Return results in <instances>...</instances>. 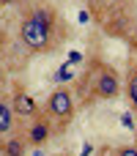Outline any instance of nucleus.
I'll return each mask as SVG.
<instances>
[{
  "label": "nucleus",
  "instance_id": "9d476101",
  "mask_svg": "<svg viewBox=\"0 0 137 156\" xmlns=\"http://www.w3.org/2000/svg\"><path fill=\"white\" fill-rule=\"evenodd\" d=\"M5 88V69H3V63H0V90Z\"/></svg>",
  "mask_w": 137,
  "mask_h": 156
},
{
  "label": "nucleus",
  "instance_id": "6e6552de",
  "mask_svg": "<svg viewBox=\"0 0 137 156\" xmlns=\"http://www.w3.org/2000/svg\"><path fill=\"white\" fill-rule=\"evenodd\" d=\"M126 99H129L132 110L137 112V63H132L129 77H126Z\"/></svg>",
  "mask_w": 137,
  "mask_h": 156
},
{
  "label": "nucleus",
  "instance_id": "1a4fd4ad",
  "mask_svg": "<svg viewBox=\"0 0 137 156\" xmlns=\"http://www.w3.org/2000/svg\"><path fill=\"white\" fill-rule=\"evenodd\" d=\"M113 154H115V156H137V148H135V145H118Z\"/></svg>",
  "mask_w": 137,
  "mask_h": 156
},
{
  "label": "nucleus",
  "instance_id": "423d86ee",
  "mask_svg": "<svg viewBox=\"0 0 137 156\" xmlns=\"http://www.w3.org/2000/svg\"><path fill=\"white\" fill-rule=\"evenodd\" d=\"M14 123H16V115L11 110V101L5 96H0V140L14 134Z\"/></svg>",
  "mask_w": 137,
  "mask_h": 156
},
{
  "label": "nucleus",
  "instance_id": "ddd939ff",
  "mask_svg": "<svg viewBox=\"0 0 137 156\" xmlns=\"http://www.w3.org/2000/svg\"><path fill=\"white\" fill-rule=\"evenodd\" d=\"M135 148H137V132H135Z\"/></svg>",
  "mask_w": 137,
  "mask_h": 156
},
{
  "label": "nucleus",
  "instance_id": "39448f33",
  "mask_svg": "<svg viewBox=\"0 0 137 156\" xmlns=\"http://www.w3.org/2000/svg\"><path fill=\"white\" fill-rule=\"evenodd\" d=\"M52 132H55V126L44 118V115H38V118H33L30 121V126L25 129V143L27 145H33V148H41V145H47L49 140H52Z\"/></svg>",
  "mask_w": 137,
  "mask_h": 156
},
{
  "label": "nucleus",
  "instance_id": "f257e3e1",
  "mask_svg": "<svg viewBox=\"0 0 137 156\" xmlns=\"http://www.w3.org/2000/svg\"><path fill=\"white\" fill-rule=\"evenodd\" d=\"M55 11L49 8H33L22 25H19V38L27 52H47L52 49V30H55Z\"/></svg>",
  "mask_w": 137,
  "mask_h": 156
},
{
  "label": "nucleus",
  "instance_id": "9b49d317",
  "mask_svg": "<svg viewBox=\"0 0 137 156\" xmlns=\"http://www.w3.org/2000/svg\"><path fill=\"white\" fill-rule=\"evenodd\" d=\"M129 41H132V49H137V30L132 33V36H129Z\"/></svg>",
  "mask_w": 137,
  "mask_h": 156
},
{
  "label": "nucleus",
  "instance_id": "7ed1b4c3",
  "mask_svg": "<svg viewBox=\"0 0 137 156\" xmlns=\"http://www.w3.org/2000/svg\"><path fill=\"white\" fill-rule=\"evenodd\" d=\"M44 118L52 126H58V129H63L74 118V96H71L69 88L60 85V88H55L47 96V101H44Z\"/></svg>",
  "mask_w": 137,
  "mask_h": 156
},
{
  "label": "nucleus",
  "instance_id": "f03ea898",
  "mask_svg": "<svg viewBox=\"0 0 137 156\" xmlns=\"http://www.w3.org/2000/svg\"><path fill=\"white\" fill-rule=\"evenodd\" d=\"M82 88H88V93H91V96H88V104H91L93 99H104V101L118 99L121 90H124L118 71H115L113 66L102 63V60H93V63H91V69L85 71L82 82H80V90H82Z\"/></svg>",
  "mask_w": 137,
  "mask_h": 156
},
{
  "label": "nucleus",
  "instance_id": "f8f14e48",
  "mask_svg": "<svg viewBox=\"0 0 137 156\" xmlns=\"http://www.w3.org/2000/svg\"><path fill=\"white\" fill-rule=\"evenodd\" d=\"M33 156H44V154H41V148H36V154H33Z\"/></svg>",
  "mask_w": 137,
  "mask_h": 156
},
{
  "label": "nucleus",
  "instance_id": "0eeeda50",
  "mask_svg": "<svg viewBox=\"0 0 137 156\" xmlns=\"http://www.w3.org/2000/svg\"><path fill=\"white\" fill-rule=\"evenodd\" d=\"M0 154L3 156H25L27 154V143L22 134H8L5 140H0Z\"/></svg>",
  "mask_w": 137,
  "mask_h": 156
},
{
  "label": "nucleus",
  "instance_id": "20e7f679",
  "mask_svg": "<svg viewBox=\"0 0 137 156\" xmlns=\"http://www.w3.org/2000/svg\"><path fill=\"white\" fill-rule=\"evenodd\" d=\"M11 110H14V115L16 118H22V121H33V118H38V101L25 90V88H16L14 93H11Z\"/></svg>",
  "mask_w": 137,
  "mask_h": 156
}]
</instances>
